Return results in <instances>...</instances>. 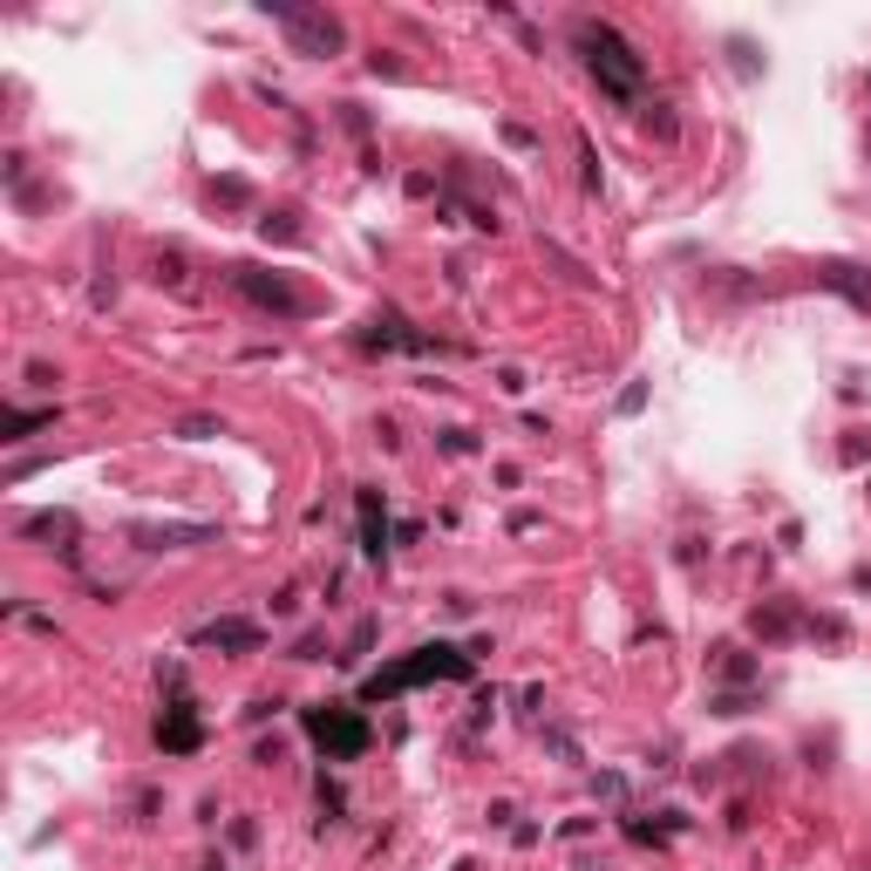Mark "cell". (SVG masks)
<instances>
[{
	"label": "cell",
	"instance_id": "6da1fadb",
	"mask_svg": "<svg viewBox=\"0 0 871 871\" xmlns=\"http://www.w3.org/2000/svg\"><path fill=\"white\" fill-rule=\"evenodd\" d=\"M572 41H579V55H585V68H593V83L606 96H620V102L647 96V62L633 55V41L620 28H606V21H572Z\"/></svg>",
	"mask_w": 871,
	"mask_h": 871
},
{
	"label": "cell",
	"instance_id": "7a4b0ae2",
	"mask_svg": "<svg viewBox=\"0 0 871 871\" xmlns=\"http://www.w3.org/2000/svg\"><path fill=\"white\" fill-rule=\"evenodd\" d=\"M464 674H470V654H456V647H416V660L375 674L368 695H395V687H416V681H464Z\"/></svg>",
	"mask_w": 871,
	"mask_h": 871
},
{
	"label": "cell",
	"instance_id": "3957f363",
	"mask_svg": "<svg viewBox=\"0 0 871 871\" xmlns=\"http://www.w3.org/2000/svg\"><path fill=\"white\" fill-rule=\"evenodd\" d=\"M266 14H273L279 28L293 35V48H300V55H341V41H348L334 14H314V8H287V0H273Z\"/></svg>",
	"mask_w": 871,
	"mask_h": 871
},
{
	"label": "cell",
	"instance_id": "277c9868",
	"mask_svg": "<svg viewBox=\"0 0 871 871\" xmlns=\"http://www.w3.org/2000/svg\"><path fill=\"white\" fill-rule=\"evenodd\" d=\"M306 735H314L327 756H341V762H354L368 749V722L348 715V708H314V715H306Z\"/></svg>",
	"mask_w": 871,
	"mask_h": 871
},
{
	"label": "cell",
	"instance_id": "5b68a950",
	"mask_svg": "<svg viewBox=\"0 0 871 871\" xmlns=\"http://www.w3.org/2000/svg\"><path fill=\"white\" fill-rule=\"evenodd\" d=\"M232 287H239L252 306H266V314H287V320L314 314V300H306V293H293L287 279H266V273H252V266H232Z\"/></svg>",
	"mask_w": 871,
	"mask_h": 871
},
{
	"label": "cell",
	"instance_id": "8992f818",
	"mask_svg": "<svg viewBox=\"0 0 871 871\" xmlns=\"http://www.w3.org/2000/svg\"><path fill=\"white\" fill-rule=\"evenodd\" d=\"M157 742H164V749H198V722H191V702H185V695H177V702L164 708Z\"/></svg>",
	"mask_w": 871,
	"mask_h": 871
},
{
	"label": "cell",
	"instance_id": "52a82bcc",
	"mask_svg": "<svg viewBox=\"0 0 871 871\" xmlns=\"http://www.w3.org/2000/svg\"><path fill=\"white\" fill-rule=\"evenodd\" d=\"M204 647H260V627L252 620H212V627H198Z\"/></svg>",
	"mask_w": 871,
	"mask_h": 871
},
{
	"label": "cell",
	"instance_id": "ba28073f",
	"mask_svg": "<svg viewBox=\"0 0 871 871\" xmlns=\"http://www.w3.org/2000/svg\"><path fill=\"white\" fill-rule=\"evenodd\" d=\"M137 538L150 552H164V545H177V538H212V525H137Z\"/></svg>",
	"mask_w": 871,
	"mask_h": 871
},
{
	"label": "cell",
	"instance_id": "9c48e42d",
	"mask_svg": "<svg viewBox=\"0 0 871 871\" xmlns=\"http://www.w3.org/2000/svg\"><path fill=\"white\" fill-rule=\"evenodd\" d=\"M362 538H368V558L389 552V545H381V538H389V525H381V510H375V491H362Z\"/></svg>",
	"mask_w": 871,
	"mask_h": 871
},
{
	"label": "cell",
	"instance_id": "30bf717a",
	"mask_svg": "<svg viewBox=\"0 0 871 871\" xmlns=\"http://www.w3.org/2000/svg\"><path fill=\"white\" fill-rule=\"evenodd\" d=\"M41 422H55V408H35V416H28V408H14V416H8V443H21V436L41 429Z\"/></svg>",
	"mask_w": 871,
	"mask_h": 871
},
{
	"label": "cell",
	"instance_id": "8fae6325",
	"mask_svg": "<svg viewBox=\"0 0 871 871\" xmlns=\"http://www.w3.org/2000/svg\"><path fill=\"white\" fill-rule=\"evenodd\" d=\"M21 531H28V538H68V531H75V518H28Z\"/></svg>",
	"mask_w": 871,
	"mask_h": 871
},
{
	"label": "cell",
	"instance_id": "7c38bea8",
	"mask_svg": "<svg viewBox=\"0 0 871 871\" xmlns=\"http://www.w3.org/2000/svg\"><path fill=\"white\" fill-rule=\"evenodd\" d=\"M177 436H218V422L212 416H191V422H177Z\"/></svg>",
	"mask_w": 871,
	"mask_h": 871
}]
</instances>
